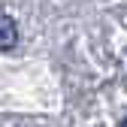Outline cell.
Listing matches in <instances>:
<instances>
[{"mask_svg":"<svg viewBox=\"0 0 127 127\" xmlns=\"http://www.w3.org/2000/svg\"><path fill=\"white\" fill-rule=\"evenodd\" d=\"M15 39H18V30H15V21L9 18V15L0 12V52H6L15 45Z\"/></svg>","mask_w":127,"mask_h":127,"instance_id":"cell-1","label":"cell"},{"mask_svg":"<svg viewBox=\"0 0 127 127\" xmlns=\"http://www.w3.org/2000/svg\"><path fill=\"white\" fill-rule=\"evenodd\" d=\"M118 127H127V118H124V121H121V124H118Z\"/></svg>","mask_w":127,"mask_h":127,"instance_id":"cell-2","label":"cell"}]
</instances>
